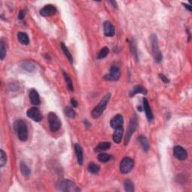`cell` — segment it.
<instances>
[{
  "mask_svg": "<svg viewBox=\"0 0 192 192\" xmlns=\"http://www.w3.org/2000/svg\"><path fill=\"white\" fill-rule=\"evenodd\" d=\"M14 128L17 133L19 140L21 141H26L28 138V128L26 122L22 119H18L14 123Z\"/></svg>",
  "mask_w": 192,
  "mask_h": 192,
  "instance_id": "cell-1",
  "label": "cell"
},
{
  "mask_svg": "<svg viewBox=\"0 0 192 192\" xmlns=\"http://www.w3.org/2000/svg\"><path fill=\"white\" fill-rule=\"evenodd\" d=\"M110 96H111L110 93H107V94L105 95L101 98V100L98 103V105L93 109V110L92 111V116L94 119H97V118L100 117L101 114L103 113L105 110L106 109L107 104H108L109 101H110Z\"/></svg>",
  "mask_w": 192,
  "mask_h": 192,
  "instance_id": "cell-2",
  "label": "cell"
},
{
  "mask_svg": "<svg viewBox=\"0 0 192 192\" xmlns=\"http://www.w3.org/2000/svg\"><path fill=\"white\" fill-rule=\"evenodd\" d=\"M56 187L58 190L62 191H80V189L78 188V186L69 179H64V180L59 181V182H57Z\"/></svg>",
  "mask_w": 192,
  "mask_h": 192,
  "instance_id": "cell-3",
  "label": "cell"
},
{
  "mask_svg": "<svg viewBox=\"0 0 192 192\" xmlns=\"http://www.w3.org/2000/svg\"><path fill=\"white\" fill-rule=\"evenodd\" d=\"M150 41H151V46H152L153 57H154L155 61L158 63L161 62L162 61V59H163V56H162L161 52V50H160L159 46H158V38H157L156 35H152V36H151Z\"/></svg>",
  "mask_w": 192,
  "mask_h": 192,
  "instance_id": "cell-4",
  "label": "cell"
},
{
  "mask_svg": "<svg viewBox=\"0 0 192 192\" xmlns=\"http://www.w3.org/2000/svg\"><path fill=\"white\" fill-rule=\"evenodd\" d=\"M48 122L51 131L56 132L60 129L62 122L55 113H50L48 115Z\"/></svg>",
  "mask_w": 192,
  "mask_h": 192,
  "instance_id": "cell-5",
  "label": "cell"
},
{
  "mask_svg": "<svg viewBox=\"0 0 192 192\" xmlns=\"http://www.w3.org/2000/svg\"><path fill=\"white\" fill-rule=\"evenodd\" d=\"M134 160L131 158H124L122 160L120 166H119V170L120 172L123 174H126L130 173L134 167Z\"/></svg>",
  "mask_w": 192,
  "mask_h": 192,
  "instance_id": "cell-6",
  "label": "cell"
},
{
  "mask_svg": "<svg viewBox=\"0 0 192 192\" xmlns=\"http://www.w3.org/2000/svg\"><path fill=\"white\" fill-rule=\"evenodd\" d=\"M137 126V117L136 116H133L131 118V120H130L129 126H128V131H126V138H125V145H127L129 142L130 139L133 134V133L134 132L135 130H136Z\"/></svg>",
  "mask_w": 192,
  "mask_h": 192,
  "instance_id": "cell-7",
  "label": "cell"
},
{
  "mask_svg": "<svg viewBox=\"0 0 192 192\" xmlns=\"http://www.w3.org/2000/svg\"><path fill=\"white\" fill-rule=\"evenodd\" d=\"M26 114H27L28 117L30 118L33 121L37 122H40L42 119L41 111L39 109L36 108V107H31L30 109L27 110Z\"/></svg>",
  "mask_w": 192,
  "mask_h": 192,
  "instance_id": "cell-8",
  "label": "cell"
},
{
  "mask_svg": "<svg viewBox=\"0 0 192 192\" xmlns=\"http://www.w3.org/2000/svg\"><path fill=\"white\" fill-rule=\"evenodd\" d=\"M120 77V70L117 66H112L110 70V74L105 77V79L107 80H118Z\"/></svg>",
  "mask_w": 192,
  "mask_h": 192,
  "instance_id": "cell-9",
  "label": "cell"
},
{
  "mask_svg": "<svg viewBox=\"0 0 192 192\" xmlns=\"http://www.w3.org/2000/svg\"><path fill=\"white\" fill-rule=\"evenodd\" d=\"M173 155L178 160H180V161H184L188 157V153L186 149L182 147H179V146H177V147H174Z\"/></svg>",
  "mask_w": 192,
  "mask_h": 192,
  "instance_id": "cell-10",
  "label": "cell"
},
{
  "mask_svg": "<svg viewBox=\"0 0 192 192\" xmlns=\"http://www.w3.org/2000/svg\"><path fill=\"white\" fill-rule=\"evenodd\" d=\"M56 13V8L52 5H47L41 8L40 11V15L43 17H50Z\"/></svg>",
  "mask_w": 192,
  "mask_h": 192,
  "instance_id": "cell-11",
  "label": "cell"
},
{
  "mask_svg": "<svg viewBox=\"0 0 192 192\" xmlns=\"http://www.w3.org/2000/svg\"><path fill=\"white\" fill-rule=\"evenodd\" d=\"M123 122H124V121H123L122 116H121L120 114H118V115L115 116L111 119V121H110V126L113 128H114V129H117V128H122Z\"/></svg>",
  "mask_w": 192,
  "mask_h": 192,
  "instance_id": "cell-12",
  "label": "cell"
},
{
  "mask_svg": "<svg viewBox=\"0 0 192 192\" xmlns=\"http://www.w3.org/2000/svg\"><path fill=\"white\" fill-rule=\"evenodd\" d=\"M104 32L105 36L112 37L115 34V28L110 22L106 21L104 23Z\"/></svg>",
  "mask_w": 192,
  "mask_h": 192,
  "instance_id": "cell-13",
  "label": "cell"
},
{
  "mask_svg": "<svg viewBox=\"0 0 192 192\" xmlns=\"http://www.w3.org/2000/svg\"><path fill=\"white\" fill-rule=\"evenodd\" d=\"M29 99H30L31 103L34 105H39L41 104V98L39 94L36 89H32L29 91Z\"/></svg>",
  "mask_w": 192,
  "mask_h": 192,
  "instance_id": "cell-14",
  "label": "cell"
},
{
  "mask_svg": "<svg viewBox=\"0 0 192 192\" xmlns=\"http://www.w3.org/2000/svg\"><path fill=\"white\" fill-rule=\"evenodd\" d=\"M143 110L145 111L146 116H147L148 120L149 121H152L154 118L153 116L152 110H151L150 106L149 105V102H148V100L147 98H143Z\"/></svg>",
  "mask_w": 192,
  "mask_h": 192,
  "instance_id": "cell-15",
  "label": "cell"
},
{
  "mask_svg": "<svg viewBox=\"0 0 192 192\" xmlns=\"http://www.w3.org/2000/svg\"><path fill=\"white\" fill-rule=\"evenodd\" d=\"M75 152H76L77 162H78L79 164L82 165L83 162V153L82 147H80V144L77 143L75 145Z\"/></svg>",
  "mask_w": 192,
  "mask_h": 192,
  "instance_id": "cell-16",
  "label": "cell"
},
{
  "mask_svg": "<svg viewBox=\"0 0 192 192\" xmlns=\"http://www.w3.org/2000/svg\"><path fill=\"white\" fill-rule=\"evenodd\" d=\"M123 136V128H119L115 129L113 134V140L116 143H119L122 141Z\"/></svg>",
  "mask_w": 192,
  "mask_h": 192,
  "instance_id": "cell-17",
  "label": "cell"
},
{
  "mask_svg": "<svg viewBox=\"0 0 192 192\" xmlns=\"http://www.w3.org/2000/svg\"><path fill=\"white\" fill-rule=\"evenodd\" d=\"M22 67L29 72H33L36 69V66L33 62L32 61H25L23 62Z\"/></svg>",
  "mask_w": 192,
  "mask_h": 192,
  "instance_id": "cell-18",
  "label": "cell"
},
{
  "mask_svg": "<svg viewBox=\"0 0 192 192\" xmlns=\"http://www.w3.org/2000/svg\"><path fill=\"white\" fill-rule=\"evenodd\" d=\"M17 38H18L20 43L22 44V45H29V37H28V35L26 34V33L20 32L17 33Z\"/></svg>",
  "mask_w": 192,
  "mask_h": 192,
  "instance_id": "cell-19",
  "label": "cell"
},
{
  "mask_svg": "<svg viewBox=\"0 0 192 192\" xmlns=\"http://www.w3.org/2000/svg\"><path fill=\"white\" fill-rule=\"evenodd\" d=\"M137 93H142V94L146 95L147 93V90L144 87L141 86H136L133 88V89L131 91L130 93V96L133 97L134 95L137 94Z\"/></svg>",
  "mask_w": 192,
  "mask_h": 192,
  "instance_id": "cell-20",
  "label": "cell"
},
{
  "mask_svg": "<svg viewBox=\"0 0 192 192\" xmlns=\"http://www.w3.org/2000/svg\"><path fill=\"white\" fill-rule=\"evenodd\" d=\"M110 148V143L108 142H103L101 143L98 144V146L96 147L95 149V152H103V151L107 150V149H109Z\"/></svg>",
  "mask_w": 192,
  "mask_h": 192,
  "instance_id": "cell-21",
  "label": "cell"
},
{
  "mask_svg": "<svg viewBox=\"0 0 192 192\" xmlns=\"http://www.w3.org/2000/svg\"><path fill=\"white\" fill-rule=\"evenodd\" d=\"M138 140L140 143L141 144V147L143 148V151L147 152L149 149V143L147 139L144 136H140L139 137Z\"/></svg>",
  "mask_w": 192,
  "mask_h": 192,
  "instance_id": "cell-22",
  "label": "cell"
},
{
  "mask_svg": "<svg viewBox=\"0 0 192 192\" xmlns=\"http://www.w3.org/2000/svg\"><path fill=\"white\" fill-rule=\"evenodd\" d=\"M20 167V171L22 173L23 175L25 176V177H28V176L30 175L31 173L30 168H29L24 162H21Z\"/></svg>",
  "mask_w": 192,
  "mask_h": 192,
  "instance_id": "cell-23",
  "label": "cell"
},
{
  "mask_svg": "<svg viewBox=\"0 0 192 192\" xmlns=\"http://www.w3.org/2000/svg\"><path fill=\"white\" fill-rule=\"evenodd\" d=\"M124 188L125 191L127 192H134V187L133 182L129 179H126L124 182Z\"/></svg>",
  "mask_w": 192,
  "mask_h": 192,
  "instance_id": "cell-24",
  "label": "cell"
},
{
  "mask_svg": "<svg viewBox=\"0 0 192 192\" xmlns=\"http://www.w3.org/2000/svg\"><path fill=\"white\" fill-rule=\"evenodd\" d=\"M87 169H88V171L92 174L98 173V172H99V170H100L99 166L97 165L96 164H94V163L89 164H88Z\"/></svg>",
  "mask_w": 192,
  "mask_h": 192,
  "instance_id": "cell-25",
  "label": "cell"
},
{
  "mask_svg": "<svg viewBox=\"0 0 192 192\" xmlns=\"http://www.w3.org/2000/svg\"><path fill=\"white\" fill-rule=\"evenodd\" d=\"M61 47H62V49L63 52H64V53L66 54L67 58H68V60H69L70 63L72 64V63H73V57H72V55L71 54V53H70V51L68 50V47L64 45V43L61 44Z\"/></svg>",
  "mask_w": 192,
  "mask_h": 192,
  "instance_id": "cell-26",
  "label": "cell"
},
{
  "mask_svg": "<svg viewBox=\"0 0 192 192\" xmlns=\"http://www.w3.org/2000/svg\"><path fill=\"white\" fill-rule=\"evenodd\" d=\"M64 113L66 114V116H68V118H71V119H74V118L76 116V113L75 110L70 107H66L64 109Z\"/></svg>",
  "mask_w": 192,
  "mask_h": 192,
  "instance_id": "cell-27",
  "label": "cell"
},
{
  "mask_svg": "<svg viewBox=\"0 0 192 192\" xmlns=\"http://www.w3.org/2000/svg\"><path fill=\"white\" fill-rule=\"evenodd\" d=\"M63 75H64L65 79H66V83L68 85V89H70L71 91H74V86H73V82H72V80L71 78V77L68 75V73H66V71H63Z\"/></svg>",
  "mask_w": 192,
  "mask_h": 192,
  "instance_id": "cell-28",
  "label": "cell"
},
{
  "mask_svg": "<svg viewBox=\"0 0 192 192\" xmlns=\"http://www.w3.org/2000/svg\"><path fill=\"white\" fill-rule=\"evenodd\" d=\"M130 47H131V53L134 56L135 59L137 60V45L134 39H132L130 42Z\"/></svg>",
  "mask_w": 192,
  "mask_h": 192,
  "instance_id": "cell-29",
  "label": "cell"
},
{
  "mask_svg": "<svg viewBox=\"0 0 192 192\" xmlns=\"http://www.w3.org/2000/svg\"><path fill=\"white\" fill-rule=\"evenodd\" d=\"M98 159L99 161L106 163L110 159V156L109 154H107V153H101V154L98 155Z\"/></svg>",
  "mask_w": 192,
  "mask_h": 192,
  "instance_id": "cell-30",
  "label": "cell"
},
{
  "mask_svg": "<svg viewBox=\"0 0 192 192\" xmlns=\"http://www.w3.org/2000/svg\"><path fill=\"white\" fill-rule=\"evenodd\" d=\"M108 53H109V49H108V47H104L103 48H102L101 50H100L99 53H98V59H104V58H105L107 55H108Z\"/></svg>",
  "mask_w": 192,
  "mask_h": 192,
  "instance_id": "cell-31",
  "label": "cell"
},
{
  "mask_svg": "<svg viewBox=\"0 0 192 192\" xmlns=\"http://www.w3.org/2000/svg\"><path fill=\"white\" fill-rule=\"evenodd\" d=\"M7 161V156L2 149L0 150V167H2L6 164Z\"/></svg>",
  "mask_w": 192,
  "mask_h": 192,
  "instance_id": "cell-32",
  "label": "cell"
},
{
  "mask_svg": "<svg viewBox=\"0 0 192 192\" xmlns=\"http://www.w3.org/2000/svg\"><path fill=\"white\" fill-rule=\"evenodd\" d=\"M6 56V48H5V45L4 42H0V59L1 60H3L4 58Z\"/></svg>",
  "mask_w": 192,
  "mask_h": 192,
  "instance_id": "cell-33",
  "label": "cell"
},
{
  "mask_svg": "<svg viewBox=\"0 0 192 192\" xmlns=\"http://www.w3.org/2000/svg\"><path fill=\"white\" fill-rule=\"evenodd\" d=\"M159 77H160V78H161V80L163 81L164 83H167L170 82L169 79L167 78L166 76H164V75H162V74H160Z\"/></svg>",
  "mask_w": 192,
  "mask_h": 192,
  "instance_id": "cell-34",
  "label": "cell"
},
{
  "mask_svg": "<svg viewBox=\"0 0 192 192\" xmlns=\"http://www.w3.org/2000/svg\"><path fill=\"white\" fill-rule=\"evenodd\" d=\"M24 17H25V11H20V13H19V15H18V18L20 19V20H23V19L24 18Z\"/></svg>",
  "mask_w": 192,
  "mask_h": 192,
  "instance_id": "cell-35",
  "label": "cell"
},
{
  "mask_svg": "<svg viewBox=\"0 0 192 192\" xmlns=\"http://www.w3.org/2000/svg\"><path fill=\"white\" fill-rule=\"evenodd\" d=\"M71 105L73 107H77V101L75 99V98H71Z\"/></svg>",
  "mask_w": 192,
  "mask_h": 192,
  "instance_id": "cell-36",
  "label": "cell"
},
{
  "mask_svg": "<svg viewBox=\"0 0 192 192\" xmlns=\"http://www.w3.org/2000/svg\"><path fill=\"white\" fill-rule=\"evenodd\" d=\"M182 5H185V7H186V8H188V11H191V6H190L189 5L185 4V3H182Z\"/></svg>",
  "mask_w": 192,
  "mask_h": 192,
  "instance_id": "cell-37",
  "label": "cell"
},
{
  "mask_svg": "<svg viewBox=\"0 0 192 192\" xmlns=\"http://www.w3.org/2000/svg\"><path fill=\"white\" fill-rule=\"evenodd\" d=\"M110 3H111V4L113 5V7H115V8H117V5H116V2L115 1H110Z\"/></svg>",
  "mask_w": 192,
  "mask_h": 192,
  "instance_id": "cell-38",
  "label": "cell"
}]
</instances>
